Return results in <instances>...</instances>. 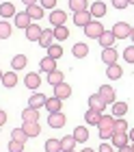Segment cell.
Masks as SVG:
<instances>
[{"mask_svg": "<svg viewBox=\"0 0 134 152\" xmlns=\"http://www.w3.org/2000/svg\"><path fill=\"white\" fill-rule=\"evenodd\" d=\"M115 122L117 117L115 115H102V120L97 122V133H100V139H110L112 133H115Z\"/></svg>", "mask_w": 134, "mask_h": 152, "instance_id": "1", "label": "cell"}, {"mask_svg": "<svg viewBox=\"0 0 134 152\" xmlns=\"http://www.w3.org/2000/svg\"><path fill=\"white\" fill-rule=\"evenodd\" d=\"M102 33H104V24H100V20H91V22L84 26V35L89 39H100Z\"/></svg>", "mask_w": 134, "mask_h": 152, "instance_id": "2", "label": "cell"}, {"mask_svg": "<svg viewBox=\"0 0 134 152\" xmlns=\"http://www.w3.org/2000/svg\"><path fill=\"white\" fill-rule=\"evenodd\" d=\"M110 31L115 33V37H117V39H128V37H130V33H132V26H130L128 22H117Z\"/></svg>", "mask_w": 134, "mask_h": 152, "instance_id": "3", "label": "cell"}, {"mask_svg": "<svg viewBox=\"0 0 134 152\" xmlns=\"http://www.w3.org/2000/svg\"><path fill=\"white\" fill-rule=\"evenodd\" d=\"M65 122H67V117H65L63 111H56V113L48 115V126H50V128H63V126H65Z\"/></svg>", "mask_w": 134, "mask_h": 152, "instance_id": "4", "label": "cell"}, {"mask_svg": "<svg viewBox=\"0 0 134 152\" xmlns=\"http://www.w3.org/2000/svg\"><path fill=\"white\" fill-rule=\"evenodd\" d=\"M24 85H26L28 89H33V91H37V89L41 87V76H39L37 72H28V74L24 76Z\"/></svg>", "mask_w": 134, "mask_h": 152, "instance_id": "5", "label": "cell"}, {"mask_svg": "<svg viewBox=\"0 0 134 152\" xmlns=\"http://www.w3.org/2000/svg\"><path fill=\"white\" fill-rule=\"evenodd\" d=\"M91 20H93V15H91V11H89V9L74 13V24H76V26H80V28H84V26H87Z\"/></svg>", "mask_w": 134, "mask_h": 152, "instance_id": "6", "label": "cell"}, {"mask_svg": "<svg viewBox=\"0 0 134 152\" xmlns=\"http://www.w3.org/2000/svg\"><path fill=\"white\" fill-rule=\"evenodd\" d=\"M13 24L17 26V28H28V26L33 24V20H30V15H28L26 11H22V13H15V18H13Z\"/></svg>", "mask_w": 134, "mask_h": 152, "instance_id": "7", "label": "cell"}, {"mask_svg": "<svg viewBox=\"0 0 134 152\" xmlns=\"http://www.w3.org/2000/svg\"><path fill=\"white\" fill-rule=\"evenodd\" d=\"M65 22H67V13L65 11H61V9L50 11V24L52 26H63Z\"/></svg>", "mask_w": 134, "mask_h": 152, "instance_id": "8", "label": "cell"}, {"mask_svg": "<svg viewBox=\"0 0 134 152\" xmlns=\"http://www.w3.org/2000/svg\"><path fill=\"white\" fill-rule=\"evenodd\" d=\"M89 109H95V111H104V109H106V102H104V98L100 94H91L89 96Z\"/></svg>", "mask_w": 134, "mask_h": 152, "instance_id": "9", "label": "cell"}, {"mask_svg": "<svg viewBox=\"0 0 134 152\" xmlns=\"http://www.w3.org/2000/svg\"><path fill=\"white\" fill-rule=\"evenodd\" d=\"M97 94H100L102 98H104V102H106V104H112V102H117V98H115V89H112L110 85H102Z\"/></svg>", "mask_w": 134, "mask_h": 152, "instance_id": "10", "label": "cell"}, {"mask_svg": "<svg viewBox=\"0 0 134 152\" xmlns=\"http://www.w3.org/2000/svg\"><path fill=\"white\" fill-rule=\"evenodd\" d=\"M89 11H91V15H93V20H100L106 15V4L102 2V0H97V2H93L89 7Z\"/></svg>", "mask_w": 134, "mask_h": 152, "instance_id": "11", "label": "cell"}, {"mask_svg": "<svg viewBox=\"0 0 134 152\" xmlns=\"http://www.w3.org/2000/svg\"><path fill=\"white\" fill-rule=\"evenodd\" d=\"M24 33H26V39H28V41H39V37H41V33H43V28H41L39 24H30Z\"/></svg>", "mask_w": 134, "mask_h": 152, "instance_id": "12", "label": "cell"}, {"mask_svg": "<svg viewBox=\"0 0 134 152\" xmlns=\"http://www.w3.org/2000/svg\"><path fill=\"white\" fill-rule=\"evenodd\" d=\"M110 143H112L115 148L128 146V143H130V137H128V133H112V137H110Z\"/></svg>", "mask_w": 134, "mask_h": 152, "instance_id": "13", "label": "cell"}, {"mask_svg": "<svg viewBox=\"0 0 134 152\" xmlns=\"http://www.w3.org/2000/svg\"><path fill=\"white\" fill-rule=\"evenodd\" d=\"M97 41H100V46H102V48H112V44L117 41V37H115V33H112V31H104Z\"/></svg>", "mask_w": 134, "mask_h": 152, "instance_id": "14", "label": "cell"}, {"mask_svg": "<svg viewBox=\"0 0 134 152\" xmlns=\"http://www.w3.org/2000/svg\"><path fill=\"white\" fill-rule=\"evenodd\" d=\"M117 59H119V52L115 50V48H104V52H102V61H104L106 65L117 63Z\"/></svg>", "mask_w": 134, "mask_h": 152, "instance_id": "15", "label": "cell"}, {"mask_svg": "<svg viewBox=\"0 0 134 152\" xmlns=\"http://www.w3.org/2000/svg\"><path fill=\"white\" fill-rule=\"evenodd\" d=\"M46 109L50 113H56V111H63V100L56 98V96H50V98L46 100Z\"/></svg>", "mask_w": 134, "mask_h": 152, "instance_id": "16", "label": "cell"}, {"mask_svg": "<svg viewBox=\"0 0 134 152\" xmlns=\"http://www.w3.org/2000/svg\"><path fill=\"white\" fill-rule=\"evenodd\" d=\"M54 96H56V98H61V100H67L69 96H72V87H69L67 83H61V85L54 87Z\"/></svg>", "mask_w": 134, "mask_h": 152, "instance_id": "17", "label": "cell"}, {"mask_svg": "<svg viewBox=\"0 0 134 152\" xmlns=\"http://www.w3.org/2000/svg\"><path fill=\"white\" fill-rule=\"evenodd\" d=\"M28 63V59H26V54H15V57L11 59V70L13 72H20V70H24Z\"/></svg>", "mask_w": 134, "mask_h": 152, "instance_id": "18", "label": "cell"}, {"mask_svg": "<svg viewBox=\"0 0 134 152\" xmlns=\"http://www.w3.org/2000/svg\"><path fill=\"white\" fill-rule=\"evenodd\" d=\"M46 96L43 94H30V98H28V107H33V109H41V107H46Z\"/></svg>", "mask_w": 134, "mask_h": 152, "instance_id": "19", "label": "cell"}, {"mask_svg": "<svg viewBox=\"0 0 134 152\" xmlns=\"http://www.w3.org/2000/svg\"><path fill=\"white\" fill-rule=\"evenodd\" d=\"M102 115H104V113L95 111V109H89V111L84 113V122H87L89 126H97V122L102 120Z\"/></svg>", "mask_w": 134, "mask_h": 152, "instance_id": "20", "label": "cell"}, {"mask_svg": "<svg viewBox=\"0 0 134 152\" xmlns=\"http://www.w3.org/2000/svg\"><path fill=\"white\" fill-rule=\"evenodd\" d=\"M52 44H54V28H52V31L48 28V31L41 33V37H39V46H41V48H50Z\"/></svg>", "mask_w": 134, "mask_h": 152, "instance_id": "21", "label": "cell"}, {"mask_svg": "<svg viewBox=\"0 0 134 152\" xmlns=\"http://www.w3.org/2000/svg\"><path fill=\"white\" fill-rule=\"evenodd\" d=\"M39 67H41V72H43V74H50V72L56 70V59H52V57L41 59V61H39Z\"/></svg>", "mask_w": 134, "mask_h": 152, "instance_id": "22", "label": "cell"}, {"mask_svg": "<svg viewBox=\"0 0 134 152\" xmlns=\"http://www.w3.org/2000/svg\"><path fill=\"white\" fill-rule=\"evenodd\" d=\"M106 76L110 80H119L123 76V70H121V65H117V63H112V65H106Z\"/></svg>", "mask_w": 134, "mask_h": 152, "instance_id": "23", "label": "cell"}, {"mask_svg": "<svg viewBox=\"0 0 134 152\" xmlns=\"http://www.w3.org/2000/svg\"><path fill=\"white\" fill-rule=\"evenodd\" d=\"M15 7H13V2H2L0 4V18L7 20V18H15Z\"/></svg>", "mask_w": 134, "mask_h": 152, "instance_id": "24", "label": "cell"}, {"mask_svg": "<svg viewBox=\"0 0 134 152\" xmlns=\"http://www.w3.org/2000/svg\"><path fill=\"white\" fill-rule=\"evenodd\" d=\"M22 128L26 130V135H28V137H37V135L41 133L39 122H24V124H22Z\"/></svg>", "mask_w": 134, "mask_h": 152, "instance_id": "25", "label": "cell"}, {"mask_svg": "<svg viewBox=\"0 0 134 152\" xmlns=\"http://www.w3.org/2000/svg\"><path fill=\"white\" fill-rule=\"evenodd\" d=\"M22 120L24 122H39V109L26 107L24 111H22Z\"/></svg>", "mask_w": 134, "mask_h": 152, "instance_id": "26", "label": "cell"}, {"mask_svg": "<svg viewBox=\"0 0 134 152\" xmlns=\"http://www.w3.org/2000/svg\"><path fill=\"white\" fill-rule=\"evenodd\" d=\"M26 13L30 15V20H41L43 13H46V9L41 4H33V7H26Z\"/></svg>", "mask_w": 134, "mask_h": 152, "instance_id": "27", "label": "cell"}, {"mask_svg": "<svg viewBox=\"0 0 134 152\" xmlns=\"http://www.w3.org/2000/svg\"><path fill=\"white\" fill-rule=\"evenodd\" d=\"M0 83H2L7 89H13V87L17 85V74L13 72V70H11V72H7V74L2 76V80H0Z\"/></svg>", "mask_w": 134, "mask_h": 152, "instance_id": "28", "label": "cell"}, {"mask_svg": "<svg viewBox=\"0 0 134 152\" xmlns=\"http://www.w3.org/2000/svg\"><path fill=\"white\" fill-rule=\"evenodd\" d=\"M72 54H74L76 59H84V57L89 54V46H87V44H82V41H80V44H74Z\"/></svg>", "mask_w": 134, "mask_h": 152, "instance_id": "29", "label": "cell"}, {"mask_svg": "<svg viewBox=\"0 0 134 152\" xmlns=\"http://www.w3.org/2000/svg\"><path fill=\"white\" fill-rule=\"evenodd\" d=\"M48 83H50L52 87L61 85V83H65V74H63L61 70H54V72H50V74H48Z\"/></svg>", "mask_w": 134, "mask_h": 152, "instance_id": "30", "label": "cell"}, {"mask_svg": "<svg viewBox=\"0 0 134 152\" xmlns=\"http://www.w3.org/2000/svg\"><path fill=\"white\" fill-rule=\"evenodd\" d=\"M128 113V102H112V115L115 117H123Z\"/></svg>", "mask_w": 134, "mask_h": 152, "instance_id": "31", "label": "cell"}, {"mask_svg": "<svg viewBox=\"0 0 134 152\" xmlns=\"http://www.w3.org/2000/svg\"><path fill=\"white\" fill-rule=\"evenodd\" d=\"M67 37H69V28L65 24H63V26H54V39L56 41H65Z\"/></svg>", "mask_w": 134, "mask_h": 152, "instance_id": "32", "label": "cell"}, {"mask_svg": "<svg viewBox=\"0 0 134 152\" xmlns=\"http://www.w3.org/2000/svg\"><path fill=\"white\" fill-rule=\"evenodd\" d=\"M46 152H63V146H61V139H48L43 143Z\"/></svg>", "mask_w": 134, "mask_h": 152, "instance_id": "33", "label": "cell"}, {"mask_svg": "<svg viewBox=\"0 0 134 152\" xmlns=\"http://www.w3.org/2000/svg\"><path fill=\"white\" fill-rule=\"evenodd\" d=\"M74 139H76V143H84L89 139V130L87 128H82V126H78L74 130Z\"/></svg>", "mask_w": 134, "mask_h": 152, "instance_id": "34", "label": "cell"}, {"mask_svg": "<svg viewBox=\"0 0 134 152\" xmlns=\"http://www.w3.org/2000/svg\"><path fill=\"white\" fill-rule=\"evenodd\" d=\"M69 9H72L74 13H78V11L89 9V4H87V0H69Z\"/></svg>", "mask_w": 134, "mask_h": 152, "instance_id": "35", "label": "cell"}, {"mask_svg": "<svg viewBox=\"0 0 134 152\" xmlns=\"http://www.w3.org/2000/svg\"><path fill=\"white\" fill-rule=\"evenodd\" d=\"M11 31H13V26L7 22V20H0V39L11 37Z\"/></svg>", "mask_w": 134, "mask_h": 152, "instance_id": "36", "label": "cell"}, {"mask_svg": "<svg viewBox=\"0 0 134 152\" xmlns=\"http://www.w3.org/2000/svg\"><path fill=\"white\" fill-rule=\"evenodd\" d=\"M11 139H15V141H20V143H26L28 135H26V130H24V128H13V133H11Z\"/></svg>", "mask_w": 134, "mask_h": 152, "instance_id": "37", "label": "cell"}, {"mask_svg": "<svg viewBox=\"0 0 134 152\" xmlns=\"http://www.w3.org/2000/svg\"><path fill=\"white\" fill-rule=\"evenodd\" d=\"M48 57H52V59H61V57H63V46L52 44L50 48H48Z\"/></svg>", "mask_w": 134, "mask_h": 152, "instance_id": "38", "label": "cell"}, {"mask_svg": "<svg viewBox=\"0 0 134 152\" xmlns=\"http://www.w3.org/2000/svg\"><path fill=\"white\" fill-rule=\"evenodd\" d=\"M61 146H63V150H74V146H76V139H74V135H67V137H63V139H61Z\"/></svg>", "mask_w": 134, "mask_h": 152, "instance_id": "39", "label": "cell"}, {"mask_svg": "<svg viewBox=\"0 0 134 152\" xmlns=\"http://www.w3.org/2000/svg\"><path fill=\"white\" fill-rule=\"evenodd\" d=\"M115 133H128V122H125L123 117H117V122H115Z\"/></svg>", "mask_w": 134, "mask_h": 152, "instance_id": "40", "label": "cell"}, {"mask_svg": "<svg viewBox=\"0 0 134 152\" xmlns=\"http://www.w3.org/2000/svg\"><path fill=\"white\" fill-rule=\"evenodd\" d=\"M9 152H24V143L11 139V141H9Z\"/></svg>", "mask_w": 134, "mask_h": 152, "instance_id": "41", "label": "cell"}, {"mask_svg": "<svg viewBox=\"0 0 134 152\" xmlns=\"http://www.w3.org/2000/svg\"><path fill=\"white\" fill-rule=\"evenodd\" d=\"M123 59L128 61V63H134V46H128L123 50Z\"/></svg>", "mask_w": 134, "mask_h": 152, "instance_id": "42", "label": "cell"}, {"mask_svg": "<svg viewBox=\"0 0 134 152\" xmlns=\"http://www.w3.org/2000/svg\"><path fill=\"white\" fill-rule=\"evenodd\" d=\"M39 4L43 7V9H56V0H39Z\"/></svg>", "mask_w": 134, "mask_h": 152, "instance_id": "43", "label": "cell"}, {"mask_svg": "<svg viewBox=\"0 0 134 152\" xmlns=\"http://www.w3.org/2000/svg\"><path fill=\"white\" fill-rule=\"evenodd\" d=\"M112 4L117 9H125V7H130V0H112Z\"/></svg>", "mask_w": 134, "mask_h": 152, "instance_id": "44", "label": "cell"}, {"mask_svg": "<svg viewBox=\"0 0 134 152\" xmlns=\"http://www.w3.org/2000/svg\"><path fill=\"white\" fill-rule=\"evenodd\" d=\"M112 148H115L112 143H106V141L100 143V152H112Z\"/></svg>", "mask_w": 134, "mask_h": 152, "instance_id": "45", "label": "cell"}, {"mask_svg": "<svg viewBox=\"0 0 134 152\" xmlns=\"http://www.w3.org/2000/svg\"><path fill=\"white\" fill-rule=\"evenodd\" d=\"M4 124H7V111L0 109V126H4Z\"/></svg>", "mask_w": 134, "mask_h": 152, "instance_id": "46", "label": "cell"}, {"mask_svg": "<svg viewBox=\"0 0 134 152\" xmlns=\"http://www.w3.org/2000/svg\"><path fill=\"white\" fill-rule=\"evenodd\" d=\"M117 152H134V150H132V146L128 143V146H121V148H117Z\"/></svg>", "mask_w": 134, "mask_h": 152, "instance_id": "47", "label": "cell"}, {"mask_svg": "<svg viewBox=\"0 0 134 152\" xmlns=\"http://www.w3.org/2000/svg\"><path fill=\"white\" fill-rule=\"evenodd\" d=\"M22 2H24V7H33V4H37L39 0H22Z\"/></svg>", "mask_w": 134, "mask_h": 152, "instance_id": "48", "label": "cell"}, {"mask_svg": "<svg viewBox=\"0 0 134 152\" xmlns=\"http://www.w3.org/2000/svg\"><path fill=\"white\" fill-rule=\"evenodd\" d=\"M128 137H130V141H134V128H130V133H128Z\"/></svg>", "mask_w": 134, "mask_h": 152, "instance_id": "49", "label": "cell"}, {"mask_svg": "<svg viewBox=\"0 0 134 152\" xmlns=\"http://www.w3.org/2000/svg\"><path fill=\"white\" fill-rule=\"evenodd\" d=\"M82 152H95L93 148H82Z\"/></svg>", "mask_w": 134, "mask_h": 152, "instance_id": "50", "label": "cell"}, {"mask_svg": "<svg viewBox=\"0 0 134 152\" xmlns=\"http://www.w3.org/2000/svg\"><path fill=\"white\" fill-rule=\"evenodd\" d=\"M130 39H132V41H134V28H132V33H130Z\"/></svg>", "mask_w": 134, "mask_h": 152, "instance_id": "51", "label": "cell"}, {"mask_svg": "<svg viewBox=\"0 0 134 152\" xmlns=\"http://www.w3.org/2000/svg\"><path fill=\"white\" fill-rule=\"evenodd\" d=\"M2 76H4V72H2V70H0V80H2Z\"/></svg>", "mask_w": 134, "mask_h": 152, "instance_id": "52", "label": "cell"}, {"mask_svg": "<svg viewBox=\"0 0 134 152\" xmlns=\"http://www.w3.org/2000/svg\"><path fill=\"white\" fill-rule=\"evenodd\" d=\"M63 152H76V150H63Z\"/></svg>", "mask_w": 134, "mask_h": 152, "instance_id": "53", "label": "cell"}, {"mask_svg": "<svg viewBox=\"0 0 134 152\" xmlns=\"http://www.w3.org/2000/svg\"><path fill=\"white\" fill-rule=\"evenodd\" d=\"M130 146H132V150H134V141H132V143H130Z\"/></svg>", "mask_w": 134, "mask_h": 152, "instance_id": "54", "label": "cell"}, {"mask_svg": "<svg viewBox=\"0 0 134 152\" xmlns=\"http://www.w3.org/2000/svg\"><path fill=\"white\" fill-rule=\"evenodd\" d=\"M132 2H134V0H130V4H132Z\"/></svg>", "mask_w": 134, "mask_h": 152, "instance_id": "55", "label": "cell"}]
</instances>
